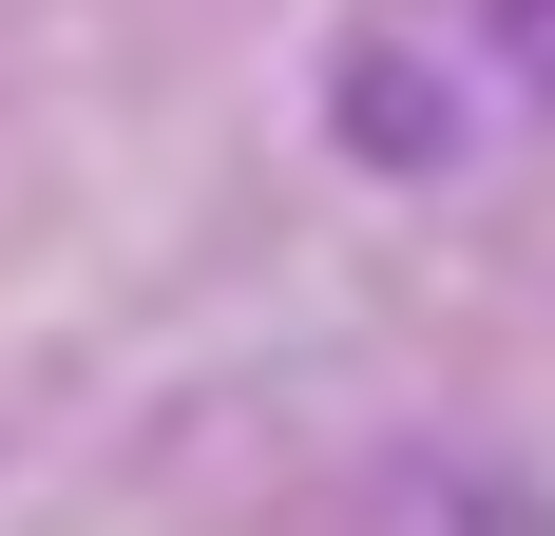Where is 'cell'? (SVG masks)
Instances as JSON below:
<instances>
[{
  "label": "cell",
  "mask_w": 555,
  "mask_h": 536,
  "mask_svg": "<svg viewBox=\"0 0 555 536\" xmlns=\"http://www.w3.org/2000/svg\"><path fill=\"white\" fill-rule=\"evenodd\" d=\"M326 135L364 173H479L555 135V0H345Z\"/></svg>",
  "instance_id": "obj_1"
}]
</instances>
